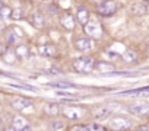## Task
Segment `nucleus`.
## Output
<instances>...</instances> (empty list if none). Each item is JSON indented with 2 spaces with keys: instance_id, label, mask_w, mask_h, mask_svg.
Listing matches in <instances>:
<instances>
[{
  "instance_id": "obj_1",
  "label": "nucleus",
  "mask_w": 149,
  "mask_h": 131,
  "mask_svg": "<svg viewBox=\"0 0 149 131\" xmlns=\"http://www.w3.org/2000/svg\"><path fill=\"white\" fill-rule=\"evenodd\" d=\"M95 64H97V60L94 57L81 55L78 58L72 60V69L73 72H76L79 74H91L95 70Z\"/></svg>"
},
{
  "instance_id": "obj_2",
  "label": "nucleus",
  "mask_w": 149,
  "mask_h": 131,
  "mask_svg": "<svg viewBox=\"0 0 149 131\" xmlns=\"http://www.w3.org/2000/svg\"><path fill=\"white\" fill-rule=\"evenodd\" d=\"M133 125V121L126 115H113L108 118L107 128L108 131H129Z\"/></svg>"
},
{
  "instance_id": "obj_3",
  "label": "nucleus",
  "mask_w": 149,
  "mask_h": 131,
  "mask_svg": "<svg viewBox=\"0 0 149 131\" xmlns=\"http://www.w3.org/2000/svg\"><path fill=\"white\" fill-rule=\"evenodd\" d=\"M116 109H117V103L107 102V103H102V105L95 106L91 111V115L95 119V122H100V121H104V119H108L110 117H113Z\"/></svg>"
},
{
  "instance_id": "obj_4",
  "label": "nucleus",
  "mask_w": 149,
  "mask_h": 131,
  "mask_svg": "<svg viewBox=\"0 0 149 131\" xmlns=\"http://www.w3.org/2000/svg\"><path fill=\"white\" fill-rule=\"evenodd\" d=\"M86 114V106H81V105H63L61 108V117L69 119V121H78L81 118H84Z\"/></svg>"
},
{
  "instance_id": "obj_5",
  "label": "nucleus",
  "mask_w": 149,
  "mask_h": 131,
  "mask_svg": "<svg viewBox=\"0 0 149 131\" xmlns=\"http://www.w3.org/2000/svg\"><path fill=\"white\" fill-rule=\"evenodd\" d=\"M82 29H84L85 35L92 39H101L104 35V28L101 26V23H98L95 21H89L85 26H82Z\"/></svg>"
},
{
  "instance_id": "obj_6",
  "label": "nucleus",
  "mask_w": 149,
  "mask_h": 131,
  "mask_svg": "<svg viewBox=\"0 0 149 131\" xmlns=\"http://www.w3.org/2000/svg\"><path fill=\"white\" fill-rule=\"evenodd\" d=\"M73 47H74V50L79 51V52H88V51H92V50H94L95 42H94L92 38H89V37H86V35H82V37L74 38Z\"/></svg>"
},
{
  "instance_id": "obj_7",
  "label": "nucleus",
  "mask_w": 149,
  "mask_h": 131,
  "mask_svg": "<svg viewBox=\"0 0 149 131\" xmlns=\"http://www.w3.org/2000/svg\"><path fill=\"white\" fill-rule=\"evenodd\" d=\"M10 127L15 128L16 131H32V125L26 117L22 114H15L10 121Z\"/></svg>"
},
{
  "instance_id": "obj_8",
  "label": "nucleus",
  "mask_w": 149,
  "mask_h": 131,
  "mask_svg": "<svg viewBox=\"0 0 149 131\" xmlns=\"http://www.w3.org/2000/svg\"><path fill=\"white\" fill-rule=\"evenodd\" d=\"M29 25L35 29H42L45 28V13L41 10H32L29 12V15L26 16Z\"/></svg>"
},
{
  "instance_id": "obj_9",
  "label": "nucleus",
  "mask_w": 149,
  "mask_h": 131,
  "mask_svg": "<svg viewBox=\"0 0 149 131\" xmlns=\"http://www.w3.org/2000/svg\"><path fill=\"white\" fill-rule=\"evenodd\" d=\"M117 9H118V6H117V3L113 2V0H110V2L97 3V6H95L97 13L101 15V16H113L117 12Z\"/></svg>"
},
{
  "instance_id": "obj_10",
  "label": "nucleus",
  "mask_w": 149,
  "mask_h": 131,
  "mask_svg": "<svg viewBox=\"0 0 149 131\" xmlns=\"http://www.w3.org/2000/svg\"><path fill=\"white\" fill-rule=\"evenodd\" d=\"M34 106V101L26 98V96H15L12 101H10V108L21 112V111H25L28 108H32Z\"/></svg>"
},
{
  "instance_id": "obj_11",
  "label": "nucleus",
  "mask_w": 149,
  "mask_h": 131,
  "mask_svg": "<svg viewBox=\"0 0 149 131\" xmlns=\"http://www.w3.org/2000/svg\"><path fill=\"white\" fill-rule=\"evenodd\" d=\"M37 52H38V55H41L44 58H53L57 55L58 48L53 42H45V44H41L37 47Z\"/></svg>"
},
{
  "instance_id": "obj_12",
  "label": "nucleus",
  "mask_w": 149,
  "mask_h": 131,
  "mask_svg": "<svg viewBox=\"0 0 149 131\" xmlns=\"http://www.w3.org/2000/svg\"><path fill=\"white\" fill-rule=\"evenodd\" d=\"M58 23L60 26L64 29V31H69L72 32L74 29V26H76V21H74V16L70 13V12H63L58 15Z\"/></svg>"
},
{
  "instance_id": "obj_13",
  "label": "nucleus",
  "mask_w": 149,
  "mask_h": 131,
  "mask_svg": "<svg viewBox=\"0 0 149 131\" xmlns=\"http://www.w3.org/2000/svg\"><path fill=\"white\" fill-rule=\"evenodd\" d=\"M73 16H74V21H76L81 26H85L91 21V13H89V10L85 6H79L76 9V13H74Z\"/></svg>"
},
{
  "instance_id": "obj_14",
  "label": "nucleus",
  "mask_w": 149,
  "mask_h": 131,
  "mask_svg": "<svg viewBox=\"0 0 149 131\" xmlns=\"http://www.w3.org/2000/svg\"><path fill=\"white\" fill-rule=\"evenodd\" d=\"M61 108L63 105H60L58 102H47L42 106V111L47 117H58L61 115Z\"/></svg>"
},
{
  "instance_id": "obj_15",
  "label": "nucleus",
  "mask_w": 149,
  "mask_h": 131,
  "mask_svg": "<svg viewBox=\"0 0 149 131\" xmlns=\"http://www.w3.org/2000/svg\"><path fill=\"white\" fill-rule=\"evenodd\" d=\"M129 112L133 115H146L149 114V102H136L129 106Z\"/></svg>"
},
{
  "instance_id": "obj_16",
  "label": "nucleus",
  "mask_w": 149,
  "mask_h": 131,
  "mask_svg": "<svg viewBox=\"0 0 149 131\" xmlns=\"http://www.w3.org/2000/svg\"><path fill=\"white\" fill-rule=\"evenodd\" d=\"M13 52H15V55H16L18 61H24V60H26V58L29 57L31 50L28 48V45H26V44L19 42V44H18V45L13 48Z\"/></svg>"
},
{
  "instance_id": "obj_17",
  "label": "nucleus",
  "mask_w": 149,
  "mask_h": 131,
  "mask_svg": "<svg viewBox=\"0 0 149 131\" xmlns=\"http://www.w3.org/2000/svg\"><path fill=\"white\" fill-rule=\"evenodd\" d=\"M3 35H5V44L9 47V48H12V47H16L19 42H21V39L13 34V31L8 26L6 29H5V32H3Z\"/></svg>"
},
{
  "instance_id": "obj_18",
  "label": "nucleus",
  "mask_w": 149,
  "mask_h": 131,
  "mask_svg": "<svg viewBox=\"0 0 149 131\" xmlns=\"http://www.w3.org/2000/svg\"><path fill=\"white\" fill-rule=\"evenodd\" d=\"M114 64L107 61V60H97V64H95V70H98L100 73H111L114 72Z\"/></svg>"
},
{
  "instance_id": "obj_19",
  "label": "nucleus",
  "mask_w": 149,
  "mask_h": 131,
  "mask_svg": "<svg viewBox=\"0 0 149 131\" xmlns=\"http://www.w3.org/2000/svg\"><path fill=\"white\" fill-rule=\"evenodd\" d=\"M47 86L50 88H56L57 90H69V89H76L78 86L72 83V82H51V83H47Z\"/></svg>"
},
{
  "instance_id": "obj_20",
  "label": "nucleus",
  "mask_w": 149,
  "mask_h": 131,
  "mask_svg": "<svg viewBox=\"0 0 149 131\" xmlns=\"http://www.w3.org/2000/svg\"><path fill=\"white\" fill-rule=\"evenodd\" d=\"M26 15H25V9L22 6H18V8H12V13H10V19L18 22V21H22L25 19Z\"/></svg>"
},
{
  "instance_id": "obj_21",
  "label": "nucleus",
  "mask_w": 149,
  "mask_h": 131,
  "mask_svg": "<svg viewBox=\"0 0 149 131\" xmlns=\"http://www.w3.org/2000/svg\"><path fill=\"white\" fill-rule=\"evenodd\" d=\"M2 60H3L6 64H9V66H15L16 61H18V58H16V55H15V52H13L12 48H8V51L5 52V55L2 57Z\"/></svg>"
},
{
  "instance_id": "obj_22",
  "label": "nucleus",
  "mask_w": 149,
  "mask_h": 131,
  "mask_svg": "<svg viewBox=\"0 0 149 131\" xmlns=\"http://www.w3.org/2000/svg\"><path fill=\"white\" fill-rule=\"evenodd\" d=\"M120 57H121V60H123L124 63H134V61L137 60V55H136V52H134L133 50H126Z\"/></svg>"
},
{
  "instance_id": "obj_23",
  "label": "nucleus",
  "mask_w": 149,
  "mask_h": 131,
  "mask_svg": "<svg viewBox=\"0 0 149 131\" xmlns=\"http://www.w3.org/2000/svg\"><path fill=\"white\" fill-rule=\"evenodd\" d=\"M64 127L66 124L63 119H51L48 122V131H58V130H63Z\"/></svg>"
},
{
  "instance_id": "obj_24",
  "label": "nucleus",
  "mask_w": 149,
  "mask_h": 131,
  "mask_svg": "<svg viewBox=\"0 0 149 131\" xmlns=\"http://www.w3.org/2000/svg\"><path fill=\"white\" fill-rule=\"evenodd\" d=\"M121 95H143V96H148L149 95V86L132 89V90H124V92H121Z\"/></svg>"
},
{
  "instance_id": "obj_25",
  "label": "nucleus",
  "mask_w": 149,
  "mask_h": 131,
  "mask_svg": "<svg viewBox=\"0 0 149 131\" xmlns=\"http://www.w3.org/2000/svg\"><path fill=\"white\" fill-rule=\"evenodd\" d=\"M66 131H89V127H88V124L74 122V124H70V125H67Z\"/></svg>"
},
{
  "instance_id": "obj_26",
  "label": "nucleus",
  "mask_w": 149,
  "mask_h": 131,
  "mask_svg": "<svg viewBox=\"0 0 149 131\" xmlns=\"http://www.w3.org/2000/svg\"><path fill=\"white\" fill-rule=\"evenodd\" d=\"M10 13H12V8L9 5H5L2 9H0V19H2L3 22L10 19Z\"/></svg>"
},
{
  "instance_id": "obj_27",
  "label": "nucleus",
  "mask_w": 149,
  "mask_h": 131,
  "mask_svg": "<svg viewBox=\"0 0 149 131\" xmlns=\"http://www.w3.org/2000/svg\"><path fill=\"white\" fill-rule=\"evenodd\" d=\"M88 127H89V131H108V128L107 127H104L102 124H100V122H89L88 124Z\"/></svg>"
},
{
  "instance_id": "obj_28",
  "label": "nucleus",
  "mask_w": 149,
  "mask_h": 131,
  "mask_svg": "<svg viewBox=\"0 0 149 131\" xmlns=\"http://www.w3.org/2000/svg\"><path fill=\"white\" fill-rule=\"evenodd\" d=\"M132 12H133V15H145V12H146V6H145L143 3H136V5L133 6Z\"/></svg>"
},
{
  "instance_id": "obj_29",
  "label": "nucleus",
  "mask_w": 149,
  "mask_h": 131,
  "mask_svg": "<svg viewBox=\"0 0 149 131\" xmlns=\"http://www.w3.org/2000/svg\"><path fill=\"white\" fill-rule=\"evenodd\" d=\"M45 9H47V10H45V15H50V16H54V15H57V12H58L57 3H48Z\"/></svg>"
},
{
  "instance_id": "obj_30",
  "label": "nucleus",
  "mask_w": 149,
  "mask_h": 131,
  "mask_svg": "<svg viewBox=\"0 0 149 131\" xmlns=\"http://www.w3.org/2000/svg\"><path fill=\"white\" fill-rule=\"evenodd\" d=\"M9 28L13 31V34H15V35L19 38V39H22V38L25 37V32H24V29H22V28H19L18 25H10Z\"/></svg>"
},
{
  "instance_id": "obj_31",
  "label": "nucleus",
  "mask_w": 149,
  "mask_h": 131,
  "mask_svg": "<svg viewBox=\"0 0 149 131\" xmlns=\"http://www.w3.org/2000/svg\"><path fill=\"white\" fill-rule=\"evenodd\" d=\"M104 57H105V58H108V60L111 61V60H116V58H118L120 55H118L117 52L111 51V50H107V51H104ZM108 60H107V61H108Z\"/></svg>"
},
{
  "instance_id": "obj_32",
  "label": "nucleus",
  "mask_w": 149,
  "mask_h": 131,
  "mask_svg": "<svg viewBox=\"0 0 149 131\" xmlns=\"http://www.w3.org/2000/svg\"><path fill=\"white\" fill-rule=\"evenodd\" d=\"M8 48H9V47H8L5 42H0V58L5 55V52L8 51Z\"/></svg>"
},
{
  "instance_id": "obj_33",
  "label": "nucleus",
  "mask_w": 149,
  "mask_h": 131,
  "mask_svg": "<svg viewBox=\"0 0 149 131\" xmlns=\"http://www.w3.org/2000/svg\"><path fill=\"white\" fill-rule=\"evenodd\" d=\"M45 74H53V76H56V74H61V72L60 70H56V69H48L47 72H44Z\"/></svg>"
},
{
  "instance_id": "obj_34",
  "label": "nucleus",
  "mask_w": 149,
  "mask_h": 131,
  "mask_svg": "<svg viewBox=\"0 0 149 131\" xmlns=\"http://www.w3.org/2000/svg\"><path fill=\"white\" fill-rule=\"evenodd\" d=\"M6 28H8V26H6V23H5V22H3L2 19H0V34H3Z\"/></svg>"
},
{
  "instance_id": "obj_35",
  "label": "nucleus",
  "mask_w": 149,
  "mask_h": 131,
  "mask_svg": "<svg viewBox=\"0 0 149 131\" xmlns=\"http://www.w3.org/2000/svg\"><path fill=\"white\" fill-rule=\"evenodd\" d=\"M3 131H16V130H15V128H12V127H10V124H9V125L3 127Z\"/></svg>"
},
{
  "instance_id": "obj_36",
  "label": "nucleus",
  "mask_w": 149,
  "mask_h": 131,
  "mask_svg": "<svg viewBox=\"0 0 149 131\" xmlns=\"http://www.w3.org/2000/svg\"><path fill=\"white\" fill-rule=\"evenodd\" d=\"M136 131H149V127H146V125H143V127H139Z\"/></svg>"
},
{
  "instance_id": "obj_37",
  "label": "nucleus",
  "mask_w": 149,
  "mask_h": 131,
  "mask_svg": "<svg viewBox=\"0 0 149 131\" xmlns=\"http://www.w3.org/2000/svg\"><path fill=\"white\" fill-rule=\"evenodd\" d=\"M5 5H6V3H5V2H3V0H0V9H2V8H3V6H5Z\"/></svg>"
},
{
  "instance_id": "obj_38",
  "label": "nucleus",
  "mask_w": 149,
  "mask_h": 131,
  "mask_svg": "<svg viewBox=\"0 0 149 131\" xmlns=\"http://www.w3.org/2000/svg\"><path fill=\"white\" fill-rule=\"evenodd\" d=\"M101 2H110V0H97V3H101Z\"/></svg>"
},
{
  "instance_id": "obj_39",
  "label": "nucleus",
  "mask_w": 149,
  "mask_h": 131,
  "mask_svg": "<svg viewBox=\"0 0 149 131\" xmlns=\"http://www.w3.org/2000/svg\"><path fill=\"white\" fill-rule=\"evenodd\" d=\"M58 2H61V0H53V3H58Z\"/></svg>"
},
{
  "instance_id": "obj_40",
  "label": "nucleus",
  "mask_w": 149,
  "mask_h": 131,
  "mask_svg": "<svg viewBox=\"0 0 149 131\" xmlns=\"http://www.w3.org/2000/svg\"><path fill=\"white\" fill-rule=\"evenodd\" d=\"M146 12H148V13H149V5H148V6H146Z\"/></svg>"
},
{
  "instance_id": "obj_41",
  "label": "nucleus",
  "mask_w": 149,
  "mask_h": 131,
  "mask_svg": "<svg viewBox=\"0 0 149 131\" xmlns=\"http://www.w3.org/2000/svg\"><path fill=\"white\" fill-rule=\"evenodd\" d=\"M146 42H148V45H149V37H148V39H146Z\"/></svg>"
},
{
  "instance_id": "obj_42",
  "label": "nucleus",
  "mask_w": 149,
  "mask_h": 131,
  "mask_svg": "<svg viewBox=\"0 0 149 131\" xmlns=\"http://www.w3.org/2000/svg\"><path fill=\"white\" fill-rule=\"evenodd\" d=\"M0 131H3V127L2 125H0Z\"/></svg>"
},
{
  "instance_id": "obj_43",
  "label": "nucleus",
  "mask_w": 149,
  "mask_h": 131,
  "mask_svg": "<svg viewBox=\"0 0 149 131\" xmlns=\"http://www.w3.org/2000/svg\"><path fill=\"white\" fill-rule=\"evenodd\" d=\"M145 2H149V0H145Z\"/></svg>"
}]
</instances>
